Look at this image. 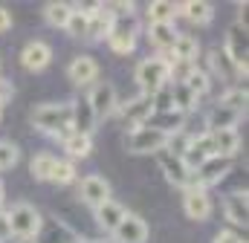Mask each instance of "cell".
Wrapping results in <instances>:
<instances>
[{
    "instance_id": "obj_1",
    "label": "cell",
    "mask_w": 249,
    "mask_h": 243,
    "mask_svg": "<svg viewBox=\"0 0 249 243\" xmlns=\"http://www.w3.org/2000/svg\"><path fill=\"white\" fill-rule=\"evenodd\" d=\"M6 226H9V238L15 241H35L41 232V211L29 203H15L12 208L3 211Z\"/></svg>"
},
{
    "instance_id": "obj_2",
    "label": "cell",
    "mask_w": 249,
    "mask_h": 243,
    "mask_svg": "<svg viewBox=\"0 0 249 243\" xmlns=\"http://www.w3.org/2000/svg\"><path fill=\"white\" fill-rule=\"evenodd\" d=\"M70 122H72V104L64 102V104H38L35 113H32V124L50 136H58L61 139L64 133L70 130Z\"/></svg>"
},
{
    "instance_id": "obj_3",
    "label": "cell",
    "mask_w": 249,
    "mask_h": 243,
    "mask_svg": "<svg viewBox=\"0 0 249 243\" xmlns=\"http://www.w3.org/2000/svg\"><path fill=\"white\" fill-rule=\"evenodd\" d=\"M168 81H171V75H168V58L154 55V58L139 61V67H136V84H139V90L145 96L160 93Z\"/></svg>"
},
{
    "instance_id": "obj_4",
    "label": "cell",
    "mask_w": 249,
    "mask_h": 243,
    "mask_svg": "<svg viewBox=\"0 0 249 243\" xmlns=\"http://www.w3.org/2000/svg\"><path fill=\"white\" fill-rule=\"evenodd\" d=\"M165 142L168 136L142 124V127H130V133L124 136V148L130 154H162L165 151Z\"/></svg>"
},
{
    "instance_id": "obj_5",
    "label": "cell",
    "mask_w": 249,
    "mask_h": 243,
    "mask_svg": "<svg viewBox=\"0 0 249 243\" xmlns=\"http://www.w3.org/2000/svg\"><path fill=\"white\" fill-rule=\"evenodd\" d=\"M229 168H232V159H226V156H209V159H203L194 171H191V185H197V188H212V185H217V182L223 180L226 174H229Z\"/></svg>"
},
{
    "instance_id": "obj_6",
    "label": "cell",
    "mask_w": 249,
    "mask_h": 243,
    "mask_svg": "<svg viewBox=\"0 0 249 243\" xmlns=\"http://www.w3.org/2000/svg\"><path fill=\"white\" fill-rule=\"evenodd\" d=\"M87 102H90V110H93L96 119L99 122L107 119L110 113H116V104H119L116 87H113L110 81H96V84L90 87V93H87Z\"/></svg>"
},
{
    "instance_id": "obj_7",
    "label": "cell",
    "mask_w": 249,
    "mask_h": 243,
    "mask_svg": "<svg viewBox=\"0 0 249 243\" xmlns=\"http://www.w3.org/2000/svg\"><path fill=\"white\" fill-rule=\"evenodd\" d=\"M154 113H157V102H154V96H145V93L127 99L122 107H119V116H122L130 127H142V124H148V119H151Z\"/></svg>"
},
{
    "instance_id": "obj_8",
    "label": "cell",
    "mask_w": 249,
    "mask_h": 243,
    "mask_svg": "<svg viewBox=\"0 0 249 243\" xmlns=\"http://www.w3.org/2000/svg\"><path fill=\"white\" fill-rule=\"evenodd\" d=\"M107 44H110V50H113L116 55L133 52V44H136V20H133V17H116L113 26H110Z\"/></svg>"
},
{
    "instance_id": "obj_9",
    "label": "cell",
    "mask_w": 249,
    "mask_h": 243,
    "mask_svg": "<svg viewBox=\"0 0 249 243\" xmlns=\"http://www.w3.org/2000/svg\"><path fill=\"white\" fill-rule=\"evenodd\" d=\"M78 197H81V203H87L96 211L99 206H105L110 200V182L105 180V177H99V174H90L78 185Z\"/></svg>"
},
{
    "instance_id": "obj_10",
    "label": "cell",
    "mask_w": 249,
    "mask_h": 243,
    "mask_svg": "<svg viewBox=\"0 0 249 243\" xmlns=\"http://www.w3.org/2000/svg\"><path fill=\"white\" fill-rule=\"evenodd\" d=\"M148 241V223L136 214H124L122 223L113 229V243H145Z\"/></svg>"
},
{
    "instance_id": "obj_11",
    "label": "cell",
    "mask_w": 249,
    "mask_h": 243,
    "mask_svg": "<svg viewBox=\"0 0 249 243\" xmlns=\"http://www.w3.org/2000/svg\"><path fill=\"white\" fill-rule=\"evenodd\" d=\"M67 75L75 87H93L99 81V64L90 58V55H78L72 58V64L67 67Z\"/></svg>"
},
{
    "instance_id": "obj_12",
    "label": "cell",
    "mask_w": 249,
    "mask_h": 243,
    "mask_svg": "<svg viewBox=\"0 0 249 243\" xmlns=\"http://www.w3.org/2000/svg\"><path fill=\"white\" fill-rule=\"evenodd\" d=\"M183 208L191 220H206L212 214V200H209V191L197 188V185H188L183 191Z\"/></svg>"
},
{
    "instance_id": "obj_13",
    "label": "cell",
    "mask_w": 249,
    "mask_h": 243,
    "mask_svg": "<svg viewBox=\"0 0 249 243\" xmlns=\"http://www.w3.org/2000/svg\"><path fill=\"white\" fill-rule=\"evenodd\" d=\"M223 52L232 58V64L238 69H247V26L235 23L226 35V44H223Z\"/></svg>"
},
{
    "instance_id": "obj_14",
    "label": "cell",
    "mask_w": 249,
    "mask_h": 243,
    "mask_svg": "<svg viewBox=\"0 0 249 243\" xmlns=\"http://www.w3.org/2000/svg\"><path fill=\"white\" fill-rule=\"evenodd\" d=\"M70 104H72V122H70V130H72V133H84V136H90V133L96 130L99 119L93 116L87 96H78V99L70 102Z\"/></svg>"
},
{
    "instance_id": "obj_15",
    "label": "cell",
    "mask_w": 249,
    "mask_h": 243,
    "mask_svg": "<svg viewBox=\"0 0 249 243\" xmlns=\"http://www.w3.org/2000/svg\"><path fill=\"white\" fill-rule=\"evenodd\" d=\"M50 61H53V50H50L44 41H29V44L23 47V52H20V64H23L29 72H41V69H47Z\"/></svg>"
},
{
    "instance_id": "obj_16",
    "label": "cell",
    "mask_w": 249,
    "mask_h": 243,
    "mask_svg": "<svg viewBox=\"0 0 249 243\" xmlns=\"http://www.w3.org/2000/svg\"><path fill=\"white\" fill-rule=\"evenodd\" d=\"M110 26H113L110 12H107L102 3H96V9L87 12V35H84V38H87V41H107Z\"/></svg>"
},
{
    "instance_id": "obj_17",
    "label": "cell",
    "mask_w": 249,
    "mask_h": 243,
    "mask_svg": "<svg viewBox=\"0 0 249 243\" xmlns=\"http://www.w3.org/2000/svg\"><path fill=\"white\" fill-rule=\"evenodd\" d=\"M160 165H162L165 180L171 182L174 188H183V191H186L188 185H191V168H188L180 156H171V154L162 151V162H160Z\"/></svg>"
},
{
    "instance_id": "obj_18",
    "label": "cell",
    "mask_w": 249,
    "mask_h": 243,
    "mask_svg": "<svg viewBox=\"0 0 249 243\" xmlns=\"http://www.w3.org/2000/svg\"><path fill=\"white\" fill-rule=\"evenodd\" d=\"M209 139H212V151L214 156H226L232 159L241 148V133L238 127H229V130H209Z\"/></svg>"
},
{
    "instance_id": "obj_19",
    "label": "cell",
    "mask_w": 249,
    "mask_h": 243,
    "mask_svg": "<svg viewBox=\"0 0 249 243\" xmlns=\"http://www.w3.org/2000/svg\"><path fill=\"white\" fill-rule=\"evenodd\" d=\"M148 38H151V44H154L160 52H171L174 44H177V38H180V32H177L174 23H151Z\"/></svg>"
},
{
    "instance_id": "obj_20",
    "label": "cell",
    "mask_w": 249,
    "mask_h": 243,
    "mask_svg": "<svg viewBox=\"0 0 249 243\" xmlns=\"http://www.w3.org/2000/svg\"><path fill=\"white\" fill-rule=\"evenodd\" d=\"M127 214L124 211L122 203H116V200H107L105 206H99L96 208V220H99V226L105 229V232H113L119 223H122V217Z\"/></svg>"
},
{
    "instance_id": "obj_21",
    "label": "cell",
    "mask_w": 249,
    "mask_h": 243,
    "mask_svg": "<svg viewBox=\"0 0 249 243\" xmlns=\"http://www.w3.org/2000/svg\"><path fill=\"white\" fill-rule=\"evenodd\" d=\"M177 12H183L191 23H197V26H206V23H212V17H214V9L209 6V3H203V0H188V3H177Z\"/></svg>"
},
{
    "instance_id": "obj_22",
    "label": "cell",
    "mask_w": 249,
    "mask_h": 243,
    "mask_svg": "<svg viewBox=\"0 0 249 243\" xmlns=\"http://www.w3.org/2000/svg\"><path fill=\"white\" fill-rule=\"evenodd\" d=\"M223 208H226V217L238 226H247V211H249V203H247V191H235L223 200Z\"/></svg>"
},
{
    "instance_id": "obj_23",
    "label": "cell",
    "mask_w": 249,
    "mask_h": 243,
    "mask_svg": "<svg viewBox=\"0 0 249 243\" xmlns=\"http://www.w3.org/2000/svg\"><path fill=\"white\" fill-rule=\"evenodd\" d=\"M61 145H64V151H67L70 156H75V159L90 156V151H93V139L84 136V133H72V130H67L61 136Z\"/></svg>"
},
{
    "instance_id": "obj_24",
    "label": "cell",
    "mask_w": 249,
    "mask_h": 243,
    "mask_svg": "<svg viewBox=\"0 0 249 243\" xmlns=\"http://www.w3.org/2000/svg\"><path fill=\"white\" fill-rule=\"evenodd\" d=\"M209 58H212L214 72H217L220 78H226V81H232V78H241V72L247 75V69H238V67L232 64V58H229V55H226L220 47H217V50H212V55H209Z\"/></svg>"
},
{
    "instance_id": "obj_25",
    "label": "cell",
    "mask_w": 249,
    "mask_h": 243,
    "mask_svg": "<svg viewBox=\"0 0 249 243\" xmlns=\"http://www.w3.org/2000/svg\"><path fill=\"white\" fill-rule=\"evenodd\" d=\"M241 116H244V113H238V110H229V107L217 104V107L209 113V130H229V127H235V124H238Z\"/></svg>"
},
{
    "instance_id": "obj_26",
    "label": "cell",
    "mask_w": 249,
    "mask_h": 243,
    "mask_svg": "<svg viewBox=\"0 0 249 243\" xmlns=\"http://www.w3.org/2000/svg\"><path fill=\"white\" fill-rule=\"evenodd\" d=\"M177 15H180L177 3H168V0H157V3L148 6V20L151 23H174Z\"/></svg>"
},
{
    "instance_id": "obj_27",
    "label": "cell",
    "mask_w": 249,
    "mask_h": 243,
    "mask_svg": "<svg viewBox=\"0 0 249 243\" xmlns=\"http://www.w3.org/2000/svg\"><path fill=\"white\" fill-rule=\"evenodd\" d=\"M70 15H72V3H47L44 6V17H47L50 26L64 29L67 20H70Z\"/></svg>"
},
{
    "instance_id": "obj_28",
    "label": "cell",
    "mask_w": 249,
    "mask_h": 243,
    "mask_svg": "<svg viewBox=\"0 0 249 243\" xmlns=\"http://www.w3.org/2000/svg\"><path fill=\"white\" fill-rule=\"evenodd\" d=\"M197 50H200V47H197V41H194V38L180 35L168 58H171V61H194V58H197Z\"/></svg>"
},
{
    "instance_id": "obj_29",
    "label": "cell",
    "mask_w": 249,
    "mask_h": 243,
    "mask_svg": "<svg viewBox=\"0 0 249 243\" xmlns=\"http://www.w3.org/2000/svg\"><path fill=\"white\" fill-rule=\"evenodd\" d=\"M53 165H55V156H53V154H38V156L32 159L29 171H32V177H35L38 182H50Z\"/></svg>"
},
{
    "instance_id": "obj_30",
    "label": "cell",
    "mask_w": 249,
    "mask_h": 243,
    "mask_svg": "<svg viewBox=\"0 0 249 243\" xmlns=\"http://www.w3.org/2000/svg\"><path fill=\"white\" fill-rule=\"evenodd\" d=\"M183 84H186L188 90H191V96L203 99V96L209 93V84H212V81H209V72H206V69H194V72L188 75Z\"/></svg>"
},
{
    "instance_id": "obj_31",
    "label": "cell",
    "mask_w": 249,
    "mask_h": 243,
    "mask_svg": "<svg viewBox=\"0 0 249 243\" xmlns=\"http://www.w3.org/2000/svg\"><path fill=\"white\" fill-rule=\"evenodd\" d=\"M64 29H67L72 38H84V35H87V12L72 6V15H70V20H67Z\"/></svg>"
},
{
    "instance_id": "obj_32",
    "label": "cell",
    "mask_w": 249,
    "mask_h": 243,
    "mask_svg": "<svg viewBox=\"0 0 249 243\" xmlns=\"http://www.w3.org/2000/svg\"><path fill=\"white\" fill-rule=\"evenodd\" d=\"M197 102H200V99H197V96H191V90H188L186 84H174V110H177V113L191 110Z\"/></svg>"
},
{
    "instance_id": "obj_33",
    "label": "cell",
    "mask_w": 249,
    "mask_h": 243,
    "mask_svg": "<svg viewBox=\"0 0 249 243\" xmlns=\"http://www.w3.org/2000/svg\"><path fill=\"white\" fill-rule=\"evenodd\" d=\"M72 180H75V168H72V162H67V159H55V165H53V174H50V182L70 185Z\"/></svg>"
},
{
    "instance_id": "obj_34",
    "label": "cell",
    "mask_w": 249,
    "mask_h": 243,
    "mask_svg": "<svg viewBox=\"0 0 249 243\" xmlns=\"http://www.w3.org/2000/svg\"><path fill=\"white\" fill-rule=\"evenodd\" d=\"M18 159H20V151H18V145H15V142H6V139H0V171H9V168H15V165H18Z\"/></svg>"
},
{
    "instance_id": "obj_35",
    "label": "cell",
    "mask_w": 249,
    "mask_h": 243,
    "mask_svg": "<svg viewBox=\"0 0 249 243\" xmlns=\"http://www.w3.org/2000/svg\"><path fill=\"white\" fill-rule=\"evenodd\" d=\"M220 104H223V107H229V110H238V113H244V110H247V90H244V87H235V90L223 93Z\"/></svg>"
},
{
    "instance_id": "obj_36",
    "label": "cell",
    "mask_w": 249,
    "mask_h": 243,
    "mask_svg": "<svg viewBox=\"0 0 249 243\" xmlns=\"http://www.w3.org/2000/svg\"><path fill=\"white\" fill-rule=\"evenodd\" d=\"M12 93H15V87H12V81H6V78L0 75V107H3L6 102H12Z\"/></svg>"
},
{
    "instance_id": "obj_37",
    "label": "cell",
    "mask_w": 249,
    "mask_h": 243,
    "mask_svg": "<svg viewBox=\"0 0 249 243\" xmlns=\"http://www.w3.org/2000/svg\"><path fill=\"white\" fill-rule=\"evenodd\" d=\"M214 243H244L235 232H217V238H214Z\"/></svg>"
},
{
    "instance_id": "obj_38",
    "label": "cell",
    "mask_w": 249,
    "mask_h": 243,
    "mask_svg": "<svg viewBox=\"0 0 249 243\" xmlns=\"http://www.w3.org/2000/svg\"><path fill=\"white\" fill-rule=\"evenodd\" d=\"M9 26H12V15H9L3 6H0V32H6Z\"/></svg>"
},
{
    "instance_id": "obj_39",
    "label": "cell",
    "mask_w": 249,
    "mask_h": 243,
    "mask_svg": "<svg viewBox=\"0 0 249 243\" xmlns=\"http://www.w3.org/2000/svg\"><path fill=\"white\" fill-rule=\"evenodd\" d=\"M0 241H9V226H6V217L0 211Z\"/></svg>"
},
{
    "instance_id": "obj_40",
    "label": "cell",
    "mask_w": 249,
    "mask_h": 243,
    "mask_svg": "<svg viewBox=\"0 0 249 243\" xmlns=\"http://www.w3.org/2000/svg\"><path fill=\"white\" fill-rule=\"evenodd\" d=\"M0 211H3V185H0Z\"/></svg>"
},
{
    "instance_id": "obj_41",
    "label": "cell",
    "mask_w": 249,
    "mask_h": 243,
    "mask_svg": "<svg viewBox=\"0 0 249 243\" xmlns=\"http://www.w3.org/2000/svg\"><path fill=\"white\" fill-rule=\"evenodd\" d=\"M72 243H87V241H72Z\"/></svg>"
},
{
    "instance_id": "obj_42",
    "label": "cell",
    "mask_w": 249,
    "mask_h": 243,
    "mask_svg": "<svg viewBox=\"0 0 249 243\" xmlns=\"http://www.w3.org/2000/svg\"><path fill=\"white\" fill-rule=\"evenodd\" d=\"M99 243H113V241H99Z\"/></svg>"
},
{
    "instance_id": "obj_43",
    "label": "cell",
    "mask_w": 249,
    "mask_h": 243,
    "mask_svg": "<svg viewBox=\"0 0 249 243\" xmlns=\"http://www.w3.org/2000/svg\"><path fill=\"white\" fill-rule=\"evenodd\" d=\"M0 113H3V107H0Z\"/></svg>"
}]
</instances>
